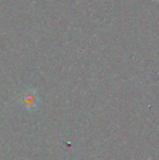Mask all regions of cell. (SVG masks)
<instances>
[{
	"label": "cell",
	"instance_id": "1",
	"mask_svg": "<svg viewBox=\"0 0 159 160\" xmlns=\"http://www.w3.org/2000/svg\"><path fill=\"white\" fill-rule=\"evenodd\" d=\"M38 101H39L38 96L33 91H28L26 93H24L21 98L22 106L27 110L36 109L37 106H38Z\"/></svg>",
	"mask_w": 159,
	"mask_h": 160
}]
</instances>
